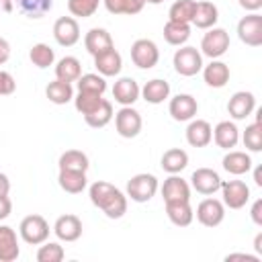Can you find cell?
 <instances>
[{"label": "cell", "mask_w": 262, "mask_h": 262, "mask_svg": "<svg viewBox=\"0 0 262 262\" xmlns=\"http://www.w3.org/2000/svg\"><path fill=\"white\" fill-rule=\"evenodd\" d=\"M88 196L108 219H121L127 213V194L106 180H96L88 188Z\"/></svg>", "instance_id": "obj_1"}, {"label": "cell", "mask_w": 262, "mask_h": 262, "mask_svg": "<svg viewBox=\"0 0 262 262\" xmlns=\"http://www.w3.org/2000/svg\"><path fill=\"white\" fill-rule=\"evenodd\" d=\"M49 231H51V229H49L47 219H45L43 215H37V213L23 217V221H20V225H18L20 239H23L25 244H29V246H39V244L47 242V239H49Z\"/></svg>", "instance_id": "obj_2"}, {"label": "cell", "mask_w": 262, "mask_h": 262, "mask_svg": "<svg viewBox=\"0 0 262 262\" xmlns=\"http://www.w3.org/2000/svg\"><path fill=\"white\" fill-rule=\"evenodd\" d=\"M172 63H174L176 74L190 78L203 70V53L192 45H180V49L174 51Z\"/></svg>", "instance_id": "obj_3"}, {"label": "cell", "mask_w": 262, "mask_h": 262, "mask_svg": "<svg viewBox=\"0 0 262 262\" xmlns=\"http://www.w3.org/2000/svg\"><path fill=\"white\" fill-rule=\"evenodd\" d=\"M158 188H160L158 178L154 174L141 172V174H135V176L129 178V182H127V199L135 201V203H147V201L154 199Z\"/></svg>", "instance_id": "obj_4"}, {"label": "cell", "mask_w": 262, "mask_h": 262, "mask_svg": "<svg viewBox=\"0 0 262 262\" xmlns=\"http://www.w3.org/2000/svg\"><path fill=\"white\" fill-rule=\"evenodd\" d=\"M229 49V33L221 27H211L201 39V53L209 59H219Z\"/></svg>", "instance_id": "obj_5"}, {"label": "cell", "mask_w": 262, "mask_h": 262, "mask_svg": "<svg viewBox=\"0 0 262 262\" xmlns=\"http://www.w3.org/2000/svg\"><path fill=\"white\" fill-rule=\"evenodd\" d=\"M115 129L121 137L125 139H133L141 133V127H143V119L139 115V111H135L133 106H121L117 113H115Z\"/></svg>", "instance_id": "obj_6"}, {"label": "cell", "mask_w": 262, "mask_h": 262, "mask_svg": "<svg viewBox=\"0 0 262 262\" xmlns=\"http://www.w3.org/2000/svg\"><path fill=\"white\" fill-rule=\"evenodd\" d=\"M131 61L139 70H151L160 61V49L151 39H137L131 45Z\"/></svg>", "instance_id": "obj_7"}, {"label": "cell", "mask_w": 262, "mask_h": 262, "mask_svg": "<svg viewBox=\"0 0 262 262\" xmlns=\"http://www.w3.org/2000/svg\"><path fill=\"white\" fill-rule=\"evenodd\" d=\"M237 37L248 47H260L262 45V14L248 12L237 23Z\"/></svg>", "instance_id": "obj_8"}, {"label": "cell", "mask_w": 262, "mask_h": 262, "mask_svg": "<svg viewBox=\"0 0 262 262\" xmlns=\"http://www.w3.org/2000/svg\"><path fill=\"white\" fill-rule=\"evenodd\" d=\"M223 205L229 209H242L250 201V186L244 180H221Z\"/></svg>", "instance_id": "obj_9"}, {"label": "cell", "mask_w": 262, "mask_h": 262, "mask_svg": "<svg viewBox=\"0 0 262 262\" xmlns=\"http://www.w3.org/2000/svg\"><path fill=\"white\" fill-rule=\"evenodd\" d=\"M196 221L205 227H217L225 219V205L219 199H203L196 207Z\"/></svg>", "instance_id": "obj_10"}, {"label": "cell", "mask_w": 262, "mask_h": 262, "mask_svg": "<svg viewBox=\"0 0 262 262\" xmlns=\"http://www.w3.org/2000/svg\"><path fill=\"white\" fill-rule=\"evenodd\" d=\"M168 113H170V117L174 121L184 123V121H190V119L196 117L199 102H196V98L192 94H176L168 102Z\"/></svg>", "instance_id": "obj_11"}, {"label": "cell", "mask_w": 262, "mask_h": 262, "mask_svg": "<svg viewBox=\"0 0 262 262\" xmlns=\"http://www.w3.org/2000/svg\"><path fill=\"white\" fill-rule=\"evenodd\" d=\"M254 111H256V96L250 90H237L227 100V113L235 121L248 119Z\"/></svg>", "instance_id": "obj_12"}, {"label": "cell", "mask_w": 262, "mask_h": 262, "mask_svg": "<svg viewBox=\"0 0 262 262\" xmlns=\"http://www.w3.org/2000/svg\"><path fill=\"white\" fill-rule=\"evenodd\" d=\"M53 37L61 47H74L80 41V25L74 16H59L53 23Z\"/></svg>", "instance_id": "obj_13"}, {"label": "cell", "mask_w": 262, "mask_h": 262, "mask_svg": "<svg viewBox=\"0 0 262 262\" xmlns=\"http://www.w3.org/2000/svg\"><path fill=\"white\" fill-rule=\"evenodd\" d=\"M190 188L201 194H215L221 188V176L213 168H196L190 174Z\"/></svg>", "instance_id": "obj_14"}, {"label": "cell", "mask_w": 262, "mask_h": 262, "mask_svg": "<svg viewBox=\"0 0 262 262\" xmlns=\"http://www.w3.org/2000/svg\"><path fill=\"white\" fill-rule=\"evenodd\" d=\"M82 221L78 215L74 213H66V215H59L53 223V233L57 235V239L61 242H76L82 237Z\"/></svg>", "instance_id": "obj_15"}, {"label": "cell", "mask_w": 262, "mask_h": 262, "mask_svg": "<svg viewBox=\"0 0 262 262\" xmlns=\"http://www.w3.org/2000/svg\"><path fill=\"white\" fill-rule=\"evenodd\" d=\"M113 98H115V102H119L121 106H133V104L141 98V88H139V84H137L133 78L123 76V78H119V80L115 82V86H113Z\"/></svg>", "instance_id": "obj_16"}, {"label": "cell", "mask_w": 262, "mask_h": 262, "mask_svg": "<svg viewBox=\"0 0 262 262\" xmlns=\"http://www.w3.org/2000/svg\"><path fill=\"white\" fill-rule=\"evenodd\" d=\"M160 192H162L164 203H168V201H190V184L178 174H170L164 180Z\"/></svg>", "instance_id": "obj_17"}, {"label": "cell", "mask_w": 262, "mask_h": 262, "mask_svg": "<svg viewBox=\"0 0 262 262\" xmlns=\"http://www.w3.org/2000/svg\"><path fill=\"white\" fill-rule=\"evenodd\" d=\"M213 139V127L205 119H190L186 127V141L192 147H207Z\"/></svg>", "instance_id": "obj_18"}, {"label": "cell", "mask_w": 262, "mask_h": 262, "mask_svg": "<svg viewBox=\"0 0 262 262\" xmlns=\"http://www.w3.org/2000/svg\"><path fill=\"white\" fill-rule=\"evenodd\" d=\"M203 80L207 86L211 88H223L229 78H231V72H229V66L221 59H211V63L203 66Z\"/></svg>", "instance_id": "obj_19"}, {"label": "cell", "mask_w": 262, "mask_h": 262, "mask_svg": "<svg viewBox=\"0 0 262 262\" xmlns=\"http://www.w3.org/2000/svg\"><path fill=\"white\" fill-rule=\"evenodd\" d=\"M221 149H233L239 143V129L233 121H219L213 129V139Z\"/></svg>", "instance_id": "obj_20"}, {"label": "cell", "mask_w": 262, "mask_h": 262, "mask_svg": "<svg viewBox=\"0 0 262 262\" xmlns=\"http://www.w3.org/2000/svg\"><path fill=\"white\" fill-rule=\"evenodd\" d=\"M84 47H86V51L94 57V55H98V53H102V51H106V49H113L115 43H113V37H111V33H108L106 29L94 27V29H90V31L84 35Z\"/></svg>", "instance_id": "obj_21"}, {"label": "cell", "mask_w": 262, "mask_h": 262, "mask_svg": "<svg viewBox=\"0 0 262 262\" xmlns=\"http://www.w3.org/2000/svg\"><path fill=\"white\" fill-rule=\"evenodd\" d=\"M221 164H223V170H225L227 174L244 176V174H248V172L252 170V164H254V162H252V158H250V154H248V151L229 149V151L223 156Z\"/></svg>", "instance_id": "obj_22"}, {"label": "cell", "mask_w": 262, "mask_h": 262, "mask_svg": "<svg viewBox=\"0 0 262 262\" xmlns=\"http://www.w3.org/2000/svg\"><path fill=\"white\" fill-rule=\"evenodd\" d=\"M94 68L98 70L100 76L104 78H111V76H119L121 68H123V57L121 53L113 47V49H106L98 55H94Z\"/></svg>", "instance_id": "obj_23"}, {"label": "cell", "mask_w": 262, "mask_h": 262, "mask_svg": "<svg viewBox=\"0 0 262 262\" xmlns=\"http://www.w3.org/2000/svg\"><path fill=\"white\" fill-rule=\"evenodd\" d=\"M20 256L16 231L10 225H0V262H14Z\"/></svg>", "instance_id": "obj_24"}, {"label": "cell", "mask_w": 262, "mask_h": 262, "mask_svg": "<svg viewBox=\"0 0 262 262\" xmlns=\"http://www.w3.org/2000/svg\"><path fill=\"white\" fill-rule=\"evenodd\" d=\"M217 20H219V8H217L213 2H209V0H201V2H196L194 16H192L190 25H194L196 29L207 31V29L215 27Z\"/></svg>", "instance_id": "obj_25"}, {"label": "cell", "mask_w": 262, "mask_h": 262, "mask_svg": "<svg viewBox=\"0 0 262 262\" xmlns=\"http://www.w3.org/2000/svg\"><path fill=\"white\" fill-rule=\"evenodd\" d=\"M166 205V215L168 219L178 225V227H188L194 219V211L190 207V201H168Z\"/></svg>", "instance_id": "obj_26"}, {"label": "cell", "mask_w": 262, "mask_h": 262, "mask_svg": "<svg viewBox=\"0 0 262 262\" xmlns=\"http://www.w3.org/2000/svg\"><path fill=\"white\" fill-rule=\"evenodd\" d=\"M141 98L149 104H162L164 100L170 98V84L162 78H154L143 84L141 88Z\"/></svg>", "instance_id": "obj_27"}, {"label": "cell", "mask_w": 262, "mask_h": 262, "mask_svg": "<svg viewBox=\"0 0 262 262\" xmlns=\"http://www.w3.org/2000/svg\"><path fill=\"white\" fill-rule=\"evenodd\" d=\"M160 166L168 174H180L188 166V154L184 149H180V147H170V149H166L162 154Z\"/></svg>", "instance_id": "obj_28"}, {"label": "cell", "mask_w": 262, "mask_h": 262, "mask_svg": "<svg viewBox=\"0 0 262 262\" xmlns=\"http://www.w3.org/2000/svg\"><path fill=\"white\" fill-rule=\"evenodd\" d=\"M57 182H59L61 190H66L70 194H78L86 188L88 178H86V172H82V170H59Z\"/></svg>", "instance_id": "obj_29"}, {"label": "cell", "mask_w": 262, "mask_h": 262, "mask_svg": "<svg viewBox=\"0 0 262 262\" xmlns=\"http://www.w3.org/2000/svg\"><path fill=\"white\" fill-rule=\"evenodd\" d=\"M190 37V25L188 23H178V20H170L164 25V39L168 45H174V47H180L188 41Z\"/></svg>", "instance_id": "obj_30"}, {"label": "cell", "mask_w": 262, "mask_h": 262, "mask_svg": "<svg viewBox=\"0 0 262 262\" xmlns=\"http://www.w3.org/2000/svg\"><path fill=\"white\" fill-rule=\"evenodd\" d=\"M82 76V63L74 55H66L55 63V78L63 82H76Z\"/></svg>", "instance_id": "obj_31"}, {"label": "cell", "mask_w": 262, "mask_h": 262, "mask_svg": "<svg viewBox=\"0 0 262 262\" xmlns=\"http://www.w3.org/2000/svg\"><path fill=\"white\" fill-rule=\"evenodd\" d=\"M45 96L49 98V102L53 104H68L70 100H74V88L72 82H63V80H53L47 84L45 88Z\"/></svg>", "instance_id": "obj_32"}, {"label": "cell", "mask_w": 262, "mask_h": 262, "mask_svg": "<svg viewBox=\"0 0 262 262\" xmlns=\"http://www.w3.org/2000/svg\"><path fill=\"white\" fill-rule=\"evenodd\" d=\"M113 117H115V113H113V102L106 100V98H102V102H100L90 115H84V121H86V125L92 127V129H102V127H106V125L113 121Z\"/></svg>", "instance_id": "obj_33"}, {"label": "cell", "mask_w": 262, "mask_h": 262, "mask_svg": "<svg viewBox=\"0 0 262 262\" xmlns=\"http://www.w3.org/2000/svg\"><path fill=\"white\" fill-rule=\"evenodd\" d=\"M59 170H82L86 172L90 168V160L82 149H68L59 156Z\"/></svg>", "instance_id": "obj_34"}, {"label": "cell", "mask_w": 262, "mask_h": 262, "mask_svg": "<svg viewBox=\"0 0 262 262\" xmlns=\"http://www.w3.org/2000/svg\"><path fill=\"white\" fill-rule=\"evenodd\" d=\"M14 4L29 18H41L53 8V0H14Z\"/></svg>", "instance_id": "obj_35"}, {"label": "cell", "mask_w": 262, "mask_h": 262, "mask_svg": "<svg viewBox=\"0 0 262 262\" xmlns=\"http://www.w3.org/2000/svg\"><path fill=\"white\" fill-rule=\"evenodd\" d=\"M102 4L111 14H127V16L139 14L145 6L143 0H102Z\"/></svg>", "instance_id": "obj_36"}, {"label": "cell", "mask_w": 262, "mask_h": 262, "mask_svg": "<svg viewBox=\"0 0 262 262\" xmlns=\"http://www.w3.org/2000/svg\"><path fill=\"white\" fill-rule=\"evenodd\" d=\"M29 59H31L33 66L45 70V68L53 66V61H55V51H53L47 43H35V45L31 47V51H29Z\"/></svg>", "instance_id": "obj_37"}, {"label": "cell", "mask_w": 262, "mask_h": 262, "mask_svg": "<svg viewBox=\"0 0 262 262\" xmlns=\"http://www.w3.org/2000/svg\"><path fill=\"white\" fill-rule=\"evenodd\" d=\"M194 8H196V0H176L168 10V18L190 25V20L194 16Z\"/></svg>", "instance_id": "obj_38"}, {"label": "cell", "mask_w": 262, "mask_h": 262, "mask_svg": "<svg viewBox=\"0 0 262 262\" xmlns=\"http://www.w3.org/2000/svg\"><path fill=\"white\" fill-rule=\"evenodd\" d=\"M78 92H92V94H104L106 92V80L100 74H82L78 80Z\"/></svg>", "instance_id": "obj_39"}, {"label": "cell", "mask_w": 262, "mask_h": 262, "mask_svg": "<svg viewBox=\"0 0 262 262\" xmlns=\"http://www.w3.org/2000/svg\"><path fill=\"white\" fill-rule=\"evenodd\" d=\"M242 141L246 145V149L250 151H262V123H260V117L246 127L244 135H242Z\"/></svg>", "instance_id": "obj_40"}, {"label": "cell", "mask_w": 262, "mask_h": 262, "mask_svg": "<svg viewBox=\"0 0 262 262\" xmlns=\"http://www.w3.org/2000/svg\"><path fill=\"white\" fill-rule=\"evenodd\" d=\"M63 258H66V250L57 242H43V244H39L37 262H61Z\"/></svg>", "instance_id": "obj_41"}, {"label": "cell", "mask_w": 262, "mask_h": 262, "mask_svg": "<svg viewBox=\"0 0 262 262\" xmlns=\"http://www.w3.org/2000/svg\"><path fill=\"white\" fill-rule=\"evenodd\" d=\"M102 0H68V10L74 18H88L92 16Z\"/></svg>", "instance_id": "obj_42"}, {"label": "cell", "mask_w": 262, "mask_h": 262, "mask_svg": "<svg viewBox=\"0 0 262 262\" xmlns=\"http://www.w3.org/2000/svg\"><path fill=\"white\" fill-rule=\"evenodd\" d=\"M102 102V94H92V92H78L74 96V106L82 115H90L98 104Z\"/></svg>", "instance_id": "obj_43"}, {"label": "cell", "mask_w": 262, "mask_h": 262, "mask_svg": "<svg viewBox=\"0 0 262 262\" xmlns=\"http://www.w3.org/2000/svg\"><path fill=\"white\" fill-rule=\"evenodd\" d=\"M16 90V82L12 78V74L0 70V96H8Z\"/></svg>", "instance_id": "obj_44"}, {"label": "cell", "mask_w": 262, "mask_h": 262, "mask_svg": "<svg viewBox=\"0 0 262 262\" xmlns=\"http://www.w3.org/2000/svg\"><path fill=\"white\" fill-rule=\"evenodd\" d=\"M250 217H252V221H254L258 227H262V199H256V201H254V205H252V209H250Z\"/></svg>", "instance_id": "obj_45"}, {"label": "cell", "mask_w": 262, "mask_h": 262, "mask_svg": "<svg viewBox=\"0 0 262 262\" xmlns=\"http://www.w3.org/2000/svg\"><path fill=\"white\" fill-rule=\"evenodd\" d=\"M227 262H233V260H246V262H260V256L258 254H242V252H235V254H227L225 256Z\"/></svg>", "instance_id": "obj_46"}, {"label": "cell", "mask_w": 262, "mask_h": 262, "mask_svg": "<svg viewBox=\"0 0 262 262\" xmlns=\"http://www.w3.org/2000/svg\"><path fill=\"white\" fill-rule=\"evenodd\" d=\"M10 213H12V201L8 199V194L6 196H0V221L6 219Z\"/></svg>", "instance_id": "obj_47"}, {"label": "cell", "mask_w": 262, "mask_h": 262, "mask_svg": "<svg viewBox=\"0 0 262 262\" xmlns=\"http://www.w3.org/2000/svg\"><path fill=\"white\" fill-rule=\"evenodd\" d=\"M237 2L246 12H258L262 8V0H237Z\"/></svg>", "instance_id": "obj_48"}, {"label": "cell", "mask_w": 262, "mask_h": 262, "mask_svg": "<svg viewBox=\"0 0 262 262\" xmlns=\"http://www.w3.org/2000/svg\"><path fill=\"white\" fill-rule=\"evenodd\" d=\"M8 59H10V43L4 37H0V66H4Z\"/></svg>", "instance_id": "obj_49"}, {"label": "cell", "mask_w": 262, "mask_h": 262, "mask_svg": "<svg viewBox=\"0 0 262 262\" xmlns=\"http://www.w3.org/2000/svg\"><path fill=\"white\" fill-rule=\"evenodd\" d=\"M8 192H10V180L6 174L0 172V196H6Z\"/></svg>", "instance_id": "obj_50"}, {"label": "cell", "mask_w": 262, "mask_h": 262, "mask_svg": "<svg viewBox=\"0 0 262 262\" xmlns=\"http://www.w3.org/2000/svg\"><path fill=\"white\" fill-rule=\"evenodd\" d=\"M254 250H256L258 256H262V233H256V237H254Z\"/></svg>", "instance_id": "obj_51"}, {"label": "cell", "mask_w": 262, "mask_h": 262, "mask_svg": "<svg viewBox=\"0 0 262 262\" xmlns=\"http://www.w3.org/2000/svg\"><path fill=\"white\" fill-rule=\"evenodd\" d=\"M0 6L4 12H12L14 10V0H0Z\"/></svg>", "instance_id": "obj_52"}, {"label": "cell", "mask_w": 262, "mask_h": 262, "mask_svg": "<svg viewBox=\"0 0 262 262\" xmlns=\"http://www.w3.org/2000/svg\"><path fill=\"white\" fill-rule=\"evenodd\" d=\"M254 182H256V186H262V168L260 166L254 168Z\"/></svg>", "instance_id": "obj_53"}, {"label": "cell", "mask_w": 262, "mask_h": 262, "mask_svg": "<svg viewBox=\"0 0 262 262\" xmlns=\"http://www.w3.org/2000/svg\"><path fill=\"white\" fill-rule=\"evenodd\" d=\"M160 2H164V0H143V4H160Z\"/></svg>", "instance_id": "obj_54"}]
</instances>
